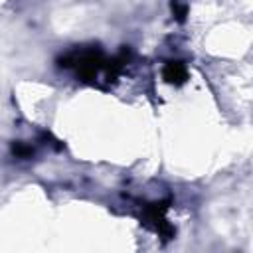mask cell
<instances>
[{"instance_id":"obj_1","label":"cell","mask_w":253,"mask_h":253,"mask_svg":"<svg viewBox=\"0 0 253 253\" xmlns=\"http://www.w3.org/2000/svg\"><path fill=\"white\" fill-rule=\"evenodd\" d=\"M107 63L109 59L103 55V51L99 47H87V49H75L71 53H67L61 59L63 67H73L75 73L83 79V81H91L95 79L101 71H107Z\"/></svg>"},{"instance_id":"obj_2","label":"cell","mask_w":253,"mask_h":253,"mask_svg":"<svg viewBox=\"0 0 253 253\" xmlns=\"http://www.w3.org/2000/svg\"><path fill=\"white\" fill-rule=\"evenodd\" d=\"M166 211H168V200L166 202H154L144 206V223L150 225L158 235H162L164 239H170L174 235V227L166 221Z\"/></svg>"},{"instance_id":"obj_3","label":"cell","mask_w":253,"mask_h":253,"mask_svg":"<svg viewBox=\"0 0 253 253\" xmlns=\"http://www.w3.org/2000/svg\"><path fill=\"white\" fill-rule=\"evenodd\" d=\"M162 77L170 85H182L188 79V67L184 61H178V59L166 61L162 67Z\"/></svg>"},{"instance_id":"obj_4","label":"cell","mask_w":253,"mask_h":253,"mask_svg":"<svg viewBox=\"0 0 253 253\" xmlns=\"http://www.w3.org/2000/svg\"><path fill=\"white\" fill-rule=\"evenodd\" d=\"M12 152H14L18 158H28V156H32L34 148L28 146V144H24V142H14V144H12Z\"/></svg>"},{"instance_id":"obj_5","label":"cell","mask_w":253,"mask_h":253,"mask_svg":"<svg viewBox=\"0 0 253 253\" xmlns=\"http://www.w3.org/2000/svg\"><path fill=\"white\" fill-rule=\"evenodd\" d=\"M170 8H172V12H174V16H176L178 20H184L186 14H188V4H178V2H174V4H170Z\"/></svg>"}]
</instances>
